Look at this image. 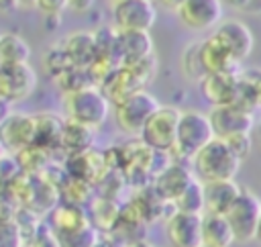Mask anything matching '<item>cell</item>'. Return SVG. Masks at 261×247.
Listing matches in <instances>:
<instances>
[{"label": "cell", "mask_w": 261, "mask_h": 247, "mask_svg": "<svg viewBox=\"0 0 261 247\" xmlns=\"http://www.w3.org/2000/svg\"><path fill=\"white\" fill-rule=\"evenodd\" d=\"M190 169L200 184L224 182L237 178L241 169V161L232 155V151L226 147L222 139H212L192 157Z\"/></svg>", "instance_id": "6da1fadb"}, {"label": "cell", "mask_w": 261, "mask_h": 247, "mask_svg": "<svg viewBox=\"0 0 261 247\" xmlns=\"http://www.w3.org/2000/svg\"><path fill=\"white\" fill-rule=\"evenodd\" d=\"M110 102L102 94V90L94 84H88L71 94L63 96V112L65 120L77 122L82 127H88L92 131L100 129L108 114H110Z\"/></svg>", "instance_id": "7a4b0ae2"}, {"label": "cell", "mask_w": 261, "mask_h": 247, "mask_svg": "<svg viewBox=\"0 0 261 247\" xmlns=\"http://www.w3.org/2000/svg\"><path fill=\"white\" fill-rule=\"evenodd\" d=\"M214 139L212 127H210V118L208 114L200 112V110H181L179 114V122H177V137H175V147L169 153V157L173 155L175 163H186L190 165L192 157L210 141Z\"/></svg>", "instance_id": "3957f363"}, {"label": "cell", "mask_w": 261, "mask_h": 247, "mask_svg": "<svg viewBox=\"0 0 261 247\" xmlns=\"http://www.w3.org/2000/svg\"><path fill=\"white\" fill-rule=\"evenodd\" d=\"M181 110L173 104H161L151 118L145 122L143 131L139 133V141L147 145L149 149L157 153L169 155L175 147V137H177V122H179Z\"/></svg>", "instance_id": "277c9868"}, {"label": "cell", "mask_w": 261, "mask_h": 247, "mask_svg": "<svg viewBox=\"0 0 261 247\" xmlns=\"http://www.w3.org/2000/svg\"><path fill=\"white\" fill-rule=\"evenodd\" d=\"M161 106V102L149 92L141 90L133 96L124 98L122 102L112 106V116L116 127L126 135H139L145 127V122L151 118V114Z\"/></svg>", "instance_id": "5b68a950"}, {"label": "cell", "mask_w": 261, "mask_h": 247, "mask_svg": "<svg viewBox=\"0 0 261 247\" xmlns=\"http://www.w3.org/2000/svg\"><path fill=\"white\" fill-rule=\"evenodd\" d=\"M224 218L232 231L234 243H249L255 239L257 225L261 218V198L251 190L243 188L234 204L224 212Z\"/></svg>", "instance_id": "8992f818"}, {"label": "cell", "mask_w": 261, "mask_h": 247, "mask_svg": "<svg viewBox=\"0 0 261 247\" xmlns=\"http://www.w3.org/2000/svg\"><path fill=\"white\" fill-rule=\"evenodd\" d=\"M157 20V8L151 0L112 2V29L118 33H149Z\"/></svg>", "instance_id": "52a82bcc"}, {"label": "cell", "mask_w": 261, "mask_h": 247, "mask_svg": "<svg viewBox=\"0 0 261 247\" xmlns=\"http://www.w3.org/2000/svg\"><path fill=\"white\" fill-rule=\"evenodd\" d=\"M175 14L181 27L204 33L220 24L224 4L220 0H181L175 4Z\"/></svg>", "instance_id": "ba28073f"}, {"label": "cell", "mask_w": 261, "mask_h": 247, "mask_svg": "<svg viewBox=\"0 0 261 247\" xmlns=\"http://www.w3.org/2000/svg\"><path fill=\"white\" fill-rule=\"evenodd\" d=\"M37 88V71L31 63L0 65V102L16 104L29 98Z\"/></svg>", "instance_id": "9c48e42d"}, {"label": "cell", "mask_w": 261, "mask_h": 247, "mask_svg": "<svg viewBox=\"0 0 261 247\" xmlns=\"http://www.w3.org/2000/svg\"><path fill=\"white\" fill-rule=\"evenodd\" d=\"M212 37L228 51V55L232 57V61L237 65H241L251 55V51L255 47V35H253V31L249 29L247 22H243L239 18H226V20H222L214 29Z\"/></svg>", "instance_id": "30bf717a"}, {"label": "cell", "mask_w": 261, "mask_h": 247, "mask_svg": "<svg viewBox=\"0 0 261 247\" xmlns=\"http://www.w3.org/2000/svg\"><path fill=\"white\" fill-rule=\"evenodd\" d=\"M35 139V118L33 114L8 110L0 122V147L8 155H16L24 147L33 145Z\"/></svg>", "instance_id": "8fae6325"}, {"label": "cell", "mask_w": 261, "mask_h": 247, "mask_svg": "<svg viewBox=\"0 0 261 247\" xmlns=\"http://www.w3.org/2000/svg\"><path fill=\"white\" fill-rule=\"evenodd\" d=\"M110 171L112 169H110V163L106 159V153L98 151L94 147L84 151V153H77V155H71V157L65 159L67 178L86 182L90 186H98Z\"/></svg>", "instance_id": "7c38bea8"}, {"label": "cell", "mask_w": 261, "mask_h": 247, "mask_svg": "<svg viewBox=\"0 0 261 247\" xmlns=\"http://www.w3.org/2000/svg\"><path fill=\"white\" fill-rule=\"evenodd\" d=\"M208 118H210L214 139H228L234 135H251L253 125H255V116L237 106L212 108Z\"/></svg>", "instance_id": "4fadbf2b"}, {"label": "cell", "mask_w": 261, "mask_h": 247, "mask_svg": "<svg viewBox=\"0 0 261 247\" xmlns=\"http://www.w3.org/2000/svg\"><path fill=\"white\" fill-rule=\"evenodd\" d=\"M192 180H194V174H192L190 165L169 161L159 174L153 176L151 188L157 192V196H159L161 200L173 204V202L177 200V196L190 186Z\"/></svg>", "instance_id": "5bb4252c"}, {"label": "cell", "mask_w": 261, "mask_h": 247, "mask_svg": "<svg viewBox=\"0 0 261 247\" xmlns=\"http://www.w3.org/2000/svg\"><path fill=\"white\" fill-rule=\"evenodd\" d=\"M200 216L173 210L165 218V235L169 239V247H202Z\"/></svg>", "instance_id": "9a60e30c"}, {"label": "cell", "mask_w": 261, "mask_h": 247, "mask_svg": "<svg viewBox=\"0 0 261 247\" xmlns=\"http://www.w3.org/2000/svg\"><path fill=\"white\" fill-rule=\"evenodd\" d=\"M153 55L149 33H118L114 39V59L118 65H133Z\"/></svg>", "instance_id": "2e32d148"}, {"label": "cell", "mask_w": 261, "mask_h": 247, "mask_svg": "<svg viewBox=\"0 0 261 247\" xmlns=\"http://www.w3.org/2000/svg\"><path fill=\"white\" fill-rule=\"evenodd\" d=\"M241 71V69H239ZM237 73H206L198 84H200V94L202 98L214 106H230L234 100V90H237Z\"/></svg>", "instance_id": "e0dca14e"}, {"label": "cell", "mask_w": 261, "mask_h": 247, "mask_svg": "<svg viewBox=\"0 0 261 247\" xmlns=\"http://www.w3.org/2000/svg\"><path fill=\"white\" fill-rule=\"evenodd\" d=\"M198 49V61L200 67L206 73H237L239 65L232 61V57L228 55V51L210 35L204 41L196 43Z\"/></svg>", "instance_id": "ac0fdd59"}, {"label": "cell", "mask_w": 261, "mask_h": 247, "mask_svg": "<svg viewBox=\"0 0 261 247\" xmlns=\"http://www.w3.org/2000/svg\"><path fill=\"white\" fill-rule=\"evenodd\" d=\"M59 49L63 51V55L67 57V61H69L71 67L86 69V67L96 59L94 33H88V31L69 33V35L61 41Z\"/></svg>", "instance_id": "d6986e66"}, {"label": "cell", "mask_w": 261, "mask_h": 247, "mask_svg": "<svg viewBox=\"0 0 261 247\" xmlns=\"http://www.w3.org/2000/svg\"><path fill=\"white\" fill-rule=\"evenodd\" d=\"M88 210L75 204H67V202H57L51 210H49V223L47 227L55 233V235H69L75 233L84 227H88Z\"/></svg>", "instance_id": "ffe728a7"}, {"label": "cell", "mask_w": 261, "mask_h": 247, "mask_svg": "<svg viewBox=\"0 0 261 247\" xmlns=\"http://www.w3.org/2000/svg\"><path fill=\"white\" fill-rule=\"evenodd\" d=\"M202 188H204V212L210 214H224L234 204V200L243 190V186H239L237 180L208 182L202 184Z\"/></svg>", "instance_id": "44dd1931"}, {"label": "cell", "mask_w": 261, "mask_h": 247, "mask_svg": "<svg viewBox=\"0 0 261 247\" xmlns=\"http://www.w3.org/2000/svg\"><path fill=\"white\" fill-rule=\"evenodd\" d=\"M200 237H202V247H230L234 243L232 231L224 214L204 212L200 216Z\"/></svg>", "instance_id": "7402d4cb"}, {"label": "cell", "mask_w": 261, "mask_h": 247, "mask_svg": "<svg viewBox=\"0 0 261 247\" xmlns=\"http://www.w3.org/2000/svg\"><path fill=\"white\" fill-rule=\"evenodd\" d=\"M35 118V139L33 145L45 149V151H53L59 147V135L63 129V120L61 116L53 114V112H41V114H33Z\"/></svg>", "instance_id": "603a6c76"}, {"label": "cell", "mask_w": 261, "mask_h": 247, "mask_svg": "<svg viewBox=\"0 0 261 247\" xmlns=\"http://www.w3.org/2000/svg\"><path fill=\"white\" fill-rule=\"evenodd\" d=\"M94 147V131L88 127H82L71 120H63V129L59 135V147L67 157L84 153Z\"/></svg>", "instance_id": "cb8c5ba5"}, {"label": "cell", "mask_w": 261, "mask_h": 247, "mask_svg": "<svg viewBox=\"0 0 261 247\" xmlns=\"http://www.w3.org/2000/svg\"><path fill=\"white\" fill-rule=\"evenodd\" d=\"M86 210H88L90 227L94 231H98V233H110L114 229L116 218H118L120 206L114 200H108V198H102L100 196V198H94Z\"/></svg>", "instance_id": "d4e9b609"}, {"label": "cell", "mask_w": 261, "mask_h": 247, "mask_svg": "<svg viewBox=\"0 0 261 247\" xmlns=\"http://www.w3.org/2000/svg\"><path fill=\"white\" fill-rule=\"evenodd\" d=\"M31 45L18 33H0V65L29 63Z\"/></svg>", "instance_id": "484cf974"}, {"label": "cell", "mask_w": 261, "mask_h": 247, "mask_svg": "<svg viewBox=\"0 0 261 247\" xmlns=\"http://www.w3.org/2000/svg\"><path fill=\"white\" fill-rule=\"evenodd\" d=\"M14 161L18 165L20 174H27V176L41 174L49 165V151H45L37 145H29L14 155Z\"/></svg>", "instance_id": "4316f807"}, {"label": "cell", "mask_w": 261, "mask_h": 247, "mask_svg": "<svg viewBox=\"0 0 261 247\" xmlns=\"http://www.w3.org/2000/svg\"><path fill=\"white\" fill-rule=\"evenodd\" d=\"M173 210L177 212H186V214H204V188L202 184L194 178L190 182V186L177 196V200L171 204Z\"/></svg>", "instance_id": "83f0119b"}, {"label": "cell", "mask_w": 261, "mask_h": 247, "mask_svg": "<svg viewBox=\"0 0 261 247\" xmlns=\"http://www.w3.org/2000/svg\"><path fill=\"white\" fill-rule=\"evenodd\" d=\"M59 198H61V202L86 208L94 200V186L80 182V180H73V178H67L63 182V186L59 188Z\"/></svg>", "instance_id": "f1b7e54d"}, {"label": "cell", "mask_w": 261, "mask_h": 247, "mask_svg": "<svg viewBox=\"0 0 261 247\" xmlns=\"http://www.w3.org/2000/svg\"><path fill=\"white\" fill-rule=\"evenodd\" d=\"M53 80H55L57 88L63 92V96L71 94V92H75V90H80V88L90 84V80L86 76V69H77V67H67L65 71L57 73Z\"/></svg>", "instance_id": "f546056e"}, {"label": "cell", "mask_w": 261, "mask_h": 247, "mask_svg": "<svg viewBox=\"0 0 261 247\" xmlns=\"http://www.w3.org/2000/svg\"><path fill=\"white\" fill-rule=\"evenodd\" d=\"M181 67H184V73L192 80H202L204 78V71L200 67V61H198V49H196V43L186 47L184 49V55H181Z\"/></svg>", "instance_id": "4dcf8cb0"}, {"label": "cell", "mask_w": 261, "mask_h": 247, "mask_svg": "<svg viewBox=\"0 0 261 247\" xmlns=\"http://www.w3.org/2000/svg\"><path fill=\"white\" fill-rule=\"evenodd\" d=\"M226 143V147L232 151V155L243 163V159L249 157L251 149H253V139L251 135H234V137H228V139H222Z\"/></svg>", "instance_id": "1f68e13d"}, {"label": "cell", "mask_w": 261, "mask_h": 247, "mask_svg": "<svg viewBox=\"0 0 261 247\" xmlns=\"http://www.w3.org/2000/svg\"><path fill=\"white\" fill-rule=\"evenodd\" d=\"M67 67H71L69 65V61H67V57L63 55V51L59 49V45H55V47H51L49 51H47V55H45V69L55 78L57 73H61V71H65Z\"/></svg>", "instance_id": "d6a6232c"}, {"label": "cell", "mask_w": 261, "mask_h": 247, "mask_svg": "<svg viewBox=\"0 0 261 247\" xmlns=\"http://www.w3.org/2000/svg\"><path fill=\"white\" fill-rule=\"evenodd\" d=\"M24 247H61L55 233L47 225H39L37 231L31 235V239L24 243Z\"/></svg>", "instance_id": "836d02e7"}, {"label": "cell", "mask_w": 261, "mask_h": 247, "mask_svg": "<svg viewBox=\"0 0 261 247\" xmlns=\"http://www.w3.org/2000/svg\"><path fill=\"white\" fill-rule=\"evenodd\" d=\"M0 247H24V241L12 223L0 225Z\"/></svg>", "instance_id": "e575fe53"}, {"label": "cell", "mask_w": 261, "mask_h": 247, "mask_svg": "<svg viewBox=\"0 0 261 247\" xmlns=\"http://www.w3.org/2000/svg\"><path fill=\"white\" fill-rule=\"evenodd\" d=\"M37 6H39V10H41L47 18H49V16H51V18H59V14L67 8V2H61V0H59V2H57V0H49V2H47V0H43V2H37Z\"/></svg>", "instance_id": "d590c367"}, {"label": "cell", "mask_w": 261, "mask_h": 247, "mask_svg": "<svg viewBox=\"0 0 261 247\" xmlns=\"http://www.w3.org/2000/svg\"><path fill=\"white\" fill-rule=\"evenodd\" d=\"M230 4L237 6L239 10L247 12V14H261V0H237Z\"/></svg>", "instance_id": "8d00e7d4"}, {"label": "cell", "mask_w": 261, "mask_h": 247, "mask_svg": "<svg viewBox=\"0 0 261 247\" xmlns=\"http://www.w3.org/2000/svg\"><path fill=\"white\" fill-rule=\"evenodd\" d=\"M94 247H124V245L110 233H98V239H96Z\"/></svg>", "instance_id": "74e56055"}, {"label": "cell", "mask_w": 261, "mask_h": 247, "mask_svg": "<svg viewBox=\"0 0 261 247\" xmlns=\"http://www.w3.org/2000/svg\"><path fill=\"white\" fill-rule=\"evenodd\" d=\"M124 247H153L147 239H141V241H135V243H128V245H124Z\"/></svg>", "instance_id": "f35d334b"}, {"label": "cell", "mask_w": 261, "mask_h": 247, "mask_svg": "<svg viewBox=\"0 0 261 247\" xmlns=\"http://www.w3.org/2000/svg\"><path fill=\"white\" fill-rule=\"evenodd\" d=\"M6 112H8V108H6V104H2V102H0V122H2V118L6 116Z\"/></svg>", "instance_id": "ab89813d"}, {"label": "cell", "mask_w": 261, "mask_h": 247, "mask_svg": "<svg viewBox=\"0 0 261 247\" xmlns=\"http://www.w3.org/2000/svg\"><path fill=\"white\" fill-rule=\"evenodd\" d=\"M255 241L261 243V218H259V225H257V233H255Z\"/></svg>", "instance_id": "60d3db41"}, {"label": "cell", "mask_w": 261, "mask_h": 247, "mask_svg": "<svg viewBox=\"0 0 261 247\" xmlns=\"http://www.w3.org/2000/svg\"><path fill=\"white\" fill-rule=\"evenodd\" d=\"M257 139H259V143H261V120L257 122Z\"/></svg>", "instance_id": "b9f144b4"}]
</instances>
